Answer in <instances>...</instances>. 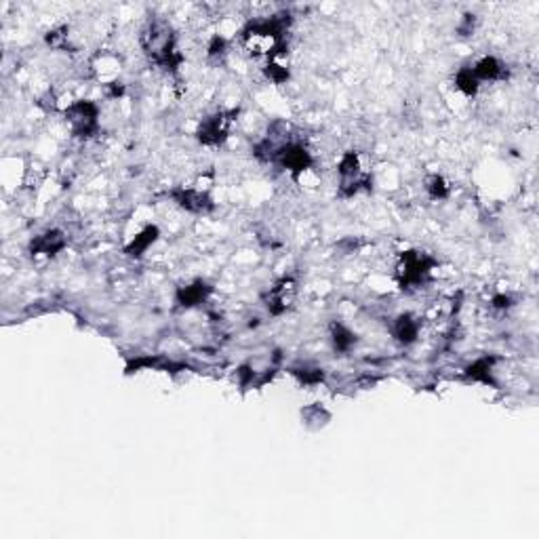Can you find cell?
Wrapping results in <instances>:
<instances>
[{
    "mask_svg": "<svg viewBox=\"0 0 539 539\" xmlns=\"http://www.w3.org/2000/svg\"><path fill=\"white\" fill-rule=\"evenodd\" d=\"M432 270V261L419 253V251H409L402 255V261L398 265V276H400V283L402 287H419Z\"/></svg>",
    "mask_w": 539,
    "mask_h": 539,
    "instance_id": "obj_1",
    "label": "cell"
},
{
    "mask_svg": "<svg viewBox=\"0 0 539 539\" xmlns=\"http://www.w3.org/2000/svg\"><path fill=\"white\" fill-rule=\"evenodd\" d=\"M65 118L70 122L74 135H80V138H89V135L97 129V118H99V110L91 101H76L70 108L65 110Z\"/></svg>",
    "mask_w": 539,
    "mask_h": 539,
    "instance_id": "obj_2",
    "label": "cell"
},
{
    "mask_svg": "<svg viewBox=\"0 0 539 539\" xmlns=\"http://www.w3.org/2000/svg\"><path fill=\"white\" fill-rule=\"evenodd\" d=\"M228 124H230V118L221 112V114H215V116H209L200 122V129H198V140L207 146H217L226 140L228 135Z\"/></svg>",
    "mask_w": 539,
    "mask_h": 539,
    "instance_id": "obj_3",
    "label": "cell"
},
{
    "mask_svg": "<svg viewBox=\"0 0 539 539\" xmlns=\"http://www.w3.org/2000/svg\"><path fill=\"white\" fill-rule=\"evenodd\" d=\"M173 198L179 207L192 213H207L211 209V198L200 190H177L173 192Z\"/></svg>",
    "mask_w": 539,
    "mask_h": 539,
    "instance_id": "obj_4",
    "label": "cell"
},
{
    "mask_svg": "<svg viewBox=\"0 0 539 539\" xmlns=\"http://www.w3.org/2000/svg\"><path fill=\"white\" fill-rule=\"evenodd\" d=\"M63 247H65V239H63V234L57 232V230L38 236V239L32 243V251L34 253H45V255H55Z\"/></svg>",
    "mask_w": 539,
    "mask_h": 539,
    "instance_id": "obj_5",
    "label": "cell"
},
{
    "mask_svg": "<svg viewBox=\"0 0 539 539\" xmlns=\"http://www.w3.org/2000/svg\"><path fill=\"white\" fill-rule=\"evenodd\" d=\"M476 80H499L503 78V63H499L495 57H483L474 67H472Z\"/></svg>",
    "mask_w": 539,
    "mask_h": 539,
    "instance_id": "obj_6",
    "label": "cell"
},
{
    "mask_svg": "<svg viewBox=\"0 0 539 539\" xmlns=\"http://www.w3.org/2000/svg\"><path fill=\"white\" fill-rule=\"evenodd\" d=\"M209 291H211V289H209L205 283H194V285H188V287L179 289L177 301L182 303V306H186V308H192V306H196V303L205 301Z\"/></svg>",
    "mask_w": 539,
    "mask_h": 539,
    "instance_id": "obj_7",
    "label": "cell"
},
{
    "mask_svg": "<svg viewBox=\"0 0 539 539\" xmlns=\"http://www.w3.org/2000/svg\"><path fill=\"white\" fill-rule=\"evenodd\" d=\"M417 333H419V324L411 316H400L394 324V337L402 344H413L417 340Z\"/></svg>",
    "mask_w": 539,
    "mask_h": 539,
    "instance_id": "obj_8",
    "label": "cell"
},
{
    "mask_svg": "<svg viewBox=\"0 0 539 539\" xmlns=\"http://www.w3.org/2000/svg\"><path fill=\"white\" fill-rule=\"evenodd\" d=\"M156 236H158V230L154 228V226H148L142 234H138L133 239V243L126 247V253L129 255H135V257H140V255H144L146 253V249L156 241Z\"/></svg>",
    "mask_w": 539,
    "mask_h": 539,
    "instance_id": "obj_9",
    "label": "cell"
},
{
    "mask_svg": "<svg viewBox=\"0 0 539 539\" xmlns=\"http://www.w3.org/2000/svg\"><path fill=\"white\" fill-rule=\"evenodd\" d=\"M333 342H335V348H337V350H348V348H352V344L356 342V337H354L346 327L337 324V327L333 329Z\"/></svg>",
    "mask_w": 539,
    "mask_h": 539,
    "instance_id": "obj_10",
    "label": "cell"
},
{
    "mask_svg": "<svg viewBox=\"0 0 539 539\" xmlns=\"http://www.w3.org/2000/svg\"><path fill=\"white\" fill-rule=\"evenodd\" d=\"M426 190L432 198H445L447 196V182L441 175H432L426 182Z\"/></svg>",
    "mask_w": 539,
    "mask_h": 539,
    "instance_id": "obj_11",
    "label": "cell"
}]
</instances>
